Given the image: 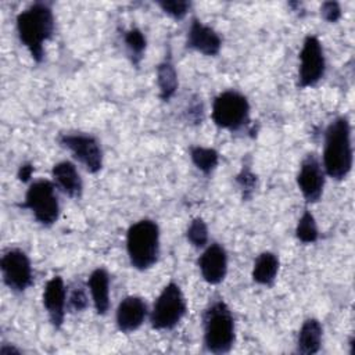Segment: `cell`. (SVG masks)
Wrapping results in <instances>:
<instances>
[{"instance_id": "7c38bea8", "label": "cell", "mask_w": 355, "mask_h": 355, "mask_svg": "<svg viewBox=\"0 0 355 355\" xmlns=\"http://www.w3.org/2000/svg\"><path fill=\"white\" fill-rule=\"evenodd\" d=\"M198 269L202 279L209 284L220 283L227 272V255L225 248L218 244H209L198 258Z\"/></svg>"}, {"instance_id": "4fadbf2b", "label": "cell", "mask_w": 355, "mask_h": 355, "mask_svg": "<svg viewBox=\"0 0 355 355\" xmlns=\"http://www.w3.org/2000/svg\"><path fill=\"white\" fill-rule=\"evenodd\" d=\"M67 304V288L64 280L60 276L51 277L43 290V305L49 315L51 324L58 329L61 327L65 316Z\"/></svg>"}, {"instance_id": "ac0fdd59", "label": "cell", "mask_w": 355, "mask_h": 355, "mask_svg": "<svg viewBox=\"0 0 355 355\" xmlns=\"http://www.w3.org/2000/svg\"><path fill=\"white\" fill-rule=\"evenodd\" d=\"M323 329L319 320L309 318L304 320L298 337H297V352L302 355H312L320 349Z\"/></svg>"}, {"instance_id": "30bf717a", "label": "cell", "mask_w": 355, "mask_h": 355, "mask_svg": "<svg viewBox=\"0 0 355 355\" xmlns=\"http://www.w3.org/2000/svg\"><path fill=\"white\" fill-rule=\"evenodd\" d=\"M60 143L86 168L87 172L96 173L103 166V151L96 137L86 133H64Z\"/></svg>"}, {"instance_id": "83f0119b", "label": "cell", "mask_w": 355, "mask_h": 355, "mask_svg": "<svg viewBox=\"0 0 355 355\" xmlns=\"http://www.w3.org/2000/svg\"><path fill=\"white\" fill-rule=\"evenodd\" d=\"M237 182L240 183L241 189L247 193V191H252L254 186H255V176L250 172V171H243L239 176H237Z\"/></svg>"}, {"instance_id": "5bb4252c", "label": "cell", "mask_w": 355, "mask_h": 355, "mask_svg": "<svg viewBox=\"0 0 355 355\" xmlns=\"http://www.w3.org/2000/svg\"><path fill=\"white\" fill-rule=\"evenodd\" d=\"M147 316V305L143 298L129 295L123 298L115 313V322L122 333H132L137 330Z\"/></svg>"}, {"instance_id": "f1b7e54d", "label": "cell", "mask_w": 355, "mask_h": 355, "mask_svg": "<svg viewBox=\"0 0 355 355\" xmlns=\"http://www.w3.org/2000/svg\"><path fill=\"white\" fill-rule=\"evenodd\" d=\"M32 173H33V166H32L31 164H24V165L19 166L18 178H19V180H22V182H26V180H29V178L32 176Z\"/></svg>"}, {"instance_id": "ba28073f", "label": "cell", "mask_w": 355, "mask_h": 355, "mask_svg": "<svg viewBox=\"0 0 355 355\" xmlns=\"http://www.w3.org/2000/svg\"><path fill=\"white\" fill-rule=\"evenodd\" d=\"M326 61L323 47L319 39L313 35L305 37L300 53V68H298V86L312 87L324 75Z\"/></svg>"}, {"instance_id": "6da1fadb", "label": "cell", "mask_w": 355, "mask_h": 355, "mask_svg": "<svg viewBox=\"0 0 355 355\" xmlns=\"http://www.w3.org/2000/svg\"><path fill=\"white\" fill-rule=\"evenodd\" d=\"M17 32L31 57L40 62L44 57V43L54 32V15L49 4L33 3L17 17Z\"/></svg>"}, {"instance_id": "e0dca14e", "label": "cell", "mask_w": 355, "mask_h": 355, "mask_svg": "<svg viewBox=\"0 0 355 355\" xmlns=\"http://www.w3.org/2000/svg\"><path fill=\"white\" fill-rule=\"evenodd\" d=\"M94 309L98 315H105L110 308V276L105 269L97 268L87 282Z\"/></svg>"}, {"instance_id": "8fae6325", "label": "cell", "mask_w": 355, "mask_h": 355, "mask_svg": "<svg viewBox=\"0 0 355 355\" xmlns=\"http://www.w3.org/2000/svg\"><path fill=\"white\" fill-rule=\"evenodd\" d=\"M297 184L308 202H316L324 187V169L315 154H308L300 166L297 175Z\"/></svg>"}, {"instance_id": "4316f807", "label": "cell", "mask_w": 355, "mask_h": 355, "mask_svg": "<svg viewBox=\"0 0 355 355\" xmlns=\"http://www.w3.org/2000/svg\"><path fill=\"white\" fill-rule=\"evenodd\" d=\"M320 12H322V17L327 22H336L341 17V8H340L338 3H336V1L323 3L322 8H320Z\"/></svg>"}, {"instance_id": "277c9868", "label": "cell", "mask_w": 355, "mask_h": 355, "mask_svg": "<svg viewBox=\"0 0 355 355\" xmlns=\"http://www.w3.org/2000/svg\"><path fill=\"white\" fill-rule=\"evenodd\" d=\"M234 343V318L223 301H215L204 313V345L212 354H226Z\"/></svg>"}, {"instance_id": "44dd1931", "label": "cell", "mask_w": 355, "mask_h": 355, "mask_svg": "<svg viewBox=\"0 0 355 355\" xmlns=\"http://www.w3.org/2000/svg\"><path fill=\"white\" fill-rule=\"evenodd\" d=\"M190 158L198 171H201L205 175H209L218 165L219 154L214 148L194 146L190 148Z\"/></svg>"}, {"instance_id": "7402d4cb", "label": "cell", "mask_w": 355, "mask_h": 355, "mask_svg": "<svg viewBox=\"0 0 355 355\" xmlns=\"http://www.w3.org/2000/svg\"><path fill=\"white\" fill-rule=\"evenodd\" d=\"M295 236L301 243H305V244L315 243L318 240L319 233H318L316 220L309 211H305L298 219V223L295 227Z\"/></svg>"}, {"instance_id": "603a6c76", "label": "cell", "mask_w": 355, "mask_h": 355, "mask_svg": "<svg viewBox=\"0 0 355 355\" xmlns=\"http://www.w3.org/2000/svg\"><path fill=\"white\" fill-rule=\"evenodd\" d=\"M123 42L125 46L133 60V62H139V60L143 57V53L146 50V36L143 32L137 28H132L123 35Z\"/></svg>"}, {"instance_id": "d4e9b609", "label": "cell", "mask_w": 355, "mask_h": 355, "mask_svg": "<svg viewBox=\"0 0 355 355\" xmlns=\"http://www.w3.org/2000/svg\"><path fill=\"white\" fill-rule=\"evenodd\" d=\"M158 6L162 8V11L168 15H171L175 19L183 18L189 8L190 3L189 1H182V0H171V1H159Z\"/></svg>"}, {"instance_id": "ffe728a7", "label": "cell", "mask_w": 355, "mask_h": 355, "mask_svg": "<svg viewBox=\"0 0 355 355\" xmlns=\"http://www.w3.org/2000/svg\"><path fill=\"white\" fill-rule=\"evenodd\" d=\"M157 83L159 89V97L164 101L171 100V97L176 93L178 73L169 61H164L157 67Z\"/></svg>"}, {"instance_id": "d6986e66", "label": "cell", "mask_w": 355, "mask_h": 355, "mask_svg": "<svg viewBox=\"0 0 355 355\" xmlns=\"http://www.w3.org/2000/svg\"><path fill=\"white\" fill-rule=\"evenodd\" d=\"M279 270V258L273 252H262L254 262L252 280L262 286H270Z\"/></svg>"}, {"instance_id": "2e32d148", "label": "cell", "mask_w": 355, "mask_h": 355, "mask_svg": "<svg viewBox=\"0 0 355 355\" xmlns=\"http://www.w3.org/2000/svg\"><path fill=\"white\" fill-rule=\"evenodd\" d=\"M54 186H57L65 196L79 198L83 190V183L75 165L69 161H61L53 166L51 171Z\"/></svg>"}, {"instance_id": "cb8c5ba5", "label": "cell", "mask_w": 355, "mask_h": 355, "mask_svg": "<svg viewBox=\"0 0 355 355\" xmlns=\"http://www.w3.org/2000/svg\"><path fill=\"white\" fill-rule=\"evenodd\" d=\"M186 237L193 247H205V244L208 243V227L205 222L201 218H194L186 230Z\"/></svg>"}, {"instance_id": "484cf974", "label": "cell", "mask_w": 355, "mask_h": 355, "mask_svg": "<svg viewBox=\"0 0 355 355\" xmlns=\"http://www.w3.org/2000/svg\"><path fill=\"white\" fill-rule=\"evenodd\" d=\"M68 306L73 312H82L87 306V295L85 293V288L82 286L73 287L69 298H68Z\"/></svg>"}, {"instance_id": "52a82bcc", "label": "cell", "mask_w": 355, "mask_h": 355, "mask_svg": "<svg viewBox=\"0 0 355 355\" xmlns=\"http://www.w3.org/2000/svg\"><path fill=\"white\" fill-rule=\"evenodd\" d=\"M248 114V100L236 90H226L214 100L212 119L218 128L236 130L247 122Z\"/></svg>"}, {"instance_id": "8992f818", "label": "cell", "mask_w": 355, "mask_h": 355, "mask_svg": "<svg viewBox=\"0 0 355 355\" xmlns=\"http://www.w3.org/2000/svg\"><path fill=\"white\" fill-rule=\"evenodd\" d=\"M22 207L28 208L33 218L43 226L54 225L60 215V204L54 183L49 180L33 182L26 190Z\"/></svg>"}, {"instance_id": "5b68a950", "label": "cell", "mask_w": 355, "mask_h": 355, "mask_svg": "<svg viewBox=\"0 0 355 355\" xmlns=\"http://www.w3.org/2000/svg\"><path fill=\"white\" fill-rule=\"evenodd\" d=\"M184 313V295L180 287L171 282L162 288L155 300L150 313V323L155 330H171L182 320Z\"/></svg>"}, {"instance_id": "3957f363", "label": "cell", "mask_w": 355, "mask_h": 355, "mask_svg": "<svg viewBox=\"0 0 355 355\" xmlns=\"http://www.w3.org/2000/svg\"><path fill=\"white\" fill-rule=\"evenodd\" d=\"M126 251L130 265L139 270L151 268L159 255V229L154 220L133 223L126 234Z\"/></svg>"}, {"instance_id": "9a60e30c", "label": "cell", "mask_w": 355, "mask_h": 355, "mask_svg": "<svg viewBox=\"0 0 355 355\" xmlns=\"http://www.w3.org/2000/svg\"><path fill=\"white\" fill-rule=\"evenodd\" d=\"M186 44L189 49L204 55H216L220 50L222 39L211 26L198 19H193L187 31Z\"/></svg>"}, {"instance_id": "f546056e", "label": "cell", "mask_w": 355, "mask_h": 355, "mask_svg": "<svg viewBox=\"0 0 355 355\" xmlns=\"http://www.w3.org/2000/svg\"><path fill=\"white\" fill-rule=\"evenodd\" d=\"M0 352H1L3 355H8V354H19V349H17V348H14V347H6V345H3V347H1V349H0Z\"/></svg>"}, {"instance_id": "9c48e42d", "label": "cell", "mask_w": 355, "mask_h": 355, "mask_svg": "<svg viewBox=\"0 0 355 355\" xmlns=\"http://www.w3.org/2000/svg\"><path fill=\"white\" fill-rule=\"evenodd\" d=\"M0 268L3 280L10 290L15 293H22L32 284L31 261L22 250H7L1 257Z\"/></svg>"}, {"instance_id": "7a4b0ae2", "label": "cell", "mask_w": 355, "mask_h": 355, "mask_svg": "<svg viewBox=\"0 0 355 355\" xmlns=\"http://www.w3.org/2000/svg\"><path fill=\"white\" fill-rule=\"evenodd\" d=\"M352 168L351 126L345 116L330 122L324 133L323 169L334 180L347 178Z\"/></svg>"}]
</instances>
